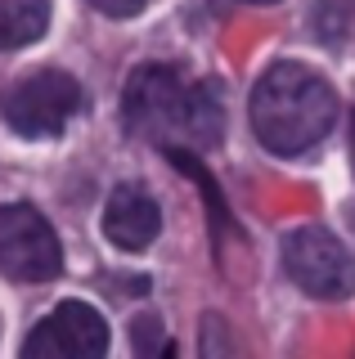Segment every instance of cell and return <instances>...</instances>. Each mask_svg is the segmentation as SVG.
Instances as JSON below:
<instances>
[{
  "mask_svg": "<svg viewBox=\"0 0 355 359\" xmlns=\"http://www.w3.org/2000/svg\"><path fill=\"white\" fill-rule=\"evenodd\" d=\"M130 346H135V355H171V337L162 332V319L158 314H140L135 323H130Z\"/></svg>",
  "mask_w": 355,
  "mask_h": 359,
  "instance_id": "cell-12",
  "label": "cell"
},
{
  "mask_svg": "<svg viewBox=\"0 0 355 359\" xmlns=\"http://www.w3.org/2000/svg\"><path fill=\"white\" fill-rule=\"evenodd\" d=\"M50 27V0H0V50H23Z\"/></svg>",
  "mask_w": 355,
  "mask_h": 359,
  "instance_id": "cell-10",
  "label": "cell"
},
{
  "mask_svg": "<svg viewBox=\"0 0 355 359\" xmlns=\"http://www.w3.org/2000/svg\"><path fill=\"white\" fill-rule=\"evenodd\" d=\"M351 166H355V108H351Z\"/></svg>",
  "mask_w": 355,
  "mask_h": 359,
  "instance_id": "cell-14",
  "label": "cell"
},
{
  "mask_svg": "<svg viewBox=\"0 0 355 359\" xmlns=\"http://www.w3.org/2000/svg\"><path fill=\"white\" fill-rule=\"evenodd\" d=\"M180 135L194 140L198 149H216L225 140V99H220L216 81H198L185 95V117H180Z\"/></svg>",
  "mask_w": 355,
  "mask_h": 359,
  "instance_id": "cell-9",
  "label": "cell"
},
{
  "mask_svg": "<svg viewBox=\"0 0 355 359\" xmlns=\"http://www.w3.org/2000/svg\"><path fill=\"white\" fill-rule=\"evenodd\" d=\"M63 269V247L50 220L27 202L0 207V274L18 283H46Z\"/></svg>",
  "mask_w": 355,
  "mask_h": 359,
  "instance_id": "cell-5",
  "label": "cell"
},
{
  "mask_svg": "<svg viewBox=\"0 0 355 359\" xmlns=\"http://www.w3.org/2000/svg\"><path fill=\"white\" fill-rule=\"evenodd\" d=\"M86 5H95L99 14H108V18H135L149 0H86Z\"/></svg>",
  "mask_w": 355,
  "mask_h": 359,
  "instance_id": "cell-13",
  "label": "cell"
},
{
  "mask_svg": "<svg viewBox=\"0 0 355 359\" xmlns=\"http://www.w3.org/2000/svg\"><path fill=\"white\" fill-rule=\"evenodd\" d=\"M162 153H166V162L175 166V171H185L198 184V198H203V207H207V220H212V238H216V252H225V238L234 233V238H243V233L234 229V216H229V207H225V198H220V184L212 180V171H207L203 162L189 153V149H180V144H162Z\"/></svg>",
  "mask_w": 355,
  "mask_h": 359,
  "instance_id": "cell-8",
  "label": "cell"
},
{
  "mask_svg": "<svg viewBox=\"0 0 355 359\" xmlns=\"http://www.w3.org/2000/svg\"><path fill=\"white\" fill-rule=\"evenodd\" d=\"M252 130L274 157H297L333 130L337 95L306 63H274L252 90Z\"/></svg>",
  "mask_w": 355,
  "mask_h": 359,
  "instance_id": "cell-1",
  "label": "cell"
},
{
  "mask_svg": "<svg viewBox=\"0 0 355 359\" xmlns=\"http://www.w3.org/2000/svg\"><path fill=\"white\" fill-rule=\"evenodd\" d=\"M283 269L302 292L319 301H342L355 292V256L324 224H302L283 238Z\"/></svg>",
  "mask_w": 355,
  "mask_h": 359,
  "instance_id": "cell-3",
  "label": "cell"
},
{
  "mask_svg": "<svg viewBox=\"0 0 355 359\" xmlns=\"http://www.w3.org/2000/svg\"><path fill=\"white\" fill-rule=\"evenodd\" d=\"M243 5H274V0H243Z\"/></svg>",
  "mask_w": 355,
  "mask_h": 359,
  "instance_id": "cell-15",
  "label": "cell"
},
{
  "mask_svg": "<svg viewBox=\"0 0 355 359\" xmlns=\"http://www.w3.org/2000/svg\"><path fill=\"white\" fill-rule=\"evenodd\" d=\"M158 229H162L158 202L144 194L140 184H117L113 198H108V207H104L108 243L121 247V252H140V247H149L153 238H158Z\"/></svg>",
  "mask_w": 355,
  "mask_h": 359,
  "instance_id": "cell-7",
  "label": "cell"
},
{
  "mask_svg": "<svg viewBox=\"0 0 355 359\" xmlns=\"http://www.w3.org/2000/svg\"><path fill=\"white\" fill-rule=\"evenodd\" d=\"M104 351H108V323L86 301H63L23 341V355L32 359H41V355L46 359H95Z\"/></svg>",
  "mask_w": 355,
  "mask_h": 359,
  "instance_id": "cell-6",
  "label": "cell"
},
{
  "mask_svg": "<svg viewBox=\"0 0 355 359\" xmlns=\"http://www.w3.org/2000/svg\"><path fill=\"white\" fill-rule=\"evenodd\" d=\"M81 104L86 95L68 72L41 67V72H27L23 81H14L0 95V117L23 140H50L81 112Z\"/></svg>",
  "mask_w": 355,
  "mask_h": 359,
  "instance_id": "cell-2",
  "label": "cell"
},
{
  "mask_svg": "<svg viewBox=\"0 0 355 359\" xmlns=\"http://www.w3.org/2000/svg\"><path fill=\"white\" fill-rule=\"evenodd\" d=\"M351 14H355V0H310V32H315V41L337 50L351 32Z\"/></svg>",
  "mask_w": 355,
  "mask_h": 359,
  "instance_id": "cell-11",
  "label": "cell"
},
{
  "mask_svg": "<svg viewBox=\"0 0 355 359\" xmlns=\"http://www.w3.org/2000/svg\"><path fill=\"white\" fill-rule=\"evenodd\" d=\"M185 95H189V86L180 81L175 67L144 63V67L130 72L126 90H121V121H126V130L140 135V140L171 144V130L180 135Z\"/></svg>",
  "mask_w": 355,
  "mask_h": 359,
  "instance_id": "cell-4",
  "label": "cell"
}]
</instances>
